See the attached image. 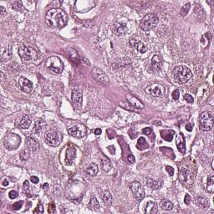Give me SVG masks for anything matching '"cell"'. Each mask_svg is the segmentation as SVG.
I'll list each match as a JSON object with an SVG mask.
<instances>
[{"mask_svg":"<svg viewBox=\"0 0 214 214\" xmlns=\"http://www.w3.org/2000/svg\"><path fill=\"white\" fill-rule=\"evenodd\" d=\"M179 96H180V94H179V90H175L173 92V100H178V99H179Z\"/></svg>","mask_w":214,"mask_h":214,"instance_id":"obj_42","label":"cell"},{"mask_svg":"<svg viewBox=\"0 0 214 214\" xmlns=\"http://www.w3.org/2000/svg\"><path fill=\"white\" fill-rule=\"evenodd\" d=\"M157 23H158V18H157V14L152 13H148L142 18L141 24H140V27L144 31H148L156 27Z\"/></svg>","mask_w":214,"mask_h":214,"instance_id":"obj_3","label":"cell"},{"mask_svg":"<svg viewBox=\"0 0 214 214\" xmlns=\"http://www.w3.org/2000/svg\"><path fill=\"white\" fill-rule=\"evenodd\" d=\"M30 124H31V120H30L29 117L28 115H23V117L21 119L20 123H19V127L22 128V129H28Z\"/></svg>","mask_w":214,"mask_h":214,"instance_id":"obj_26","label":"cell"},{"mask_svg":"<svg viewBox=\"0 0 214 214\" xmlns=\"http://www.w3.org/2000/svg\"><path fill=\"white\" fill-rule=\"evenodd\" d=\"M130 45L131 47L135 48L136 50H138V52L141 53V54H144L146 53L148 50V47H147V45L146 43L141 40V39H131L130 40Z\"/></svg>","mask_w":214,"mask_h":214,"instance_id":"obj_14","label":"cell"},{"mask_svg":"<svg viewBox=\"0 0 214 214\" xmlns=\"http://www.w3.org/2000/svg\"><path fill=\"white\" fill-rule=\"evenodd\" d=\"M166 170L167 171V173H169V175L171 176V177H173V175H174V168L172 167H170V166H167L166 167Z\"/></svg>","mask_w":214,"mask_h":214,"instance_id":"obj_43","label":"cell"},{"mask_svg":"<svg viewBox=\"0 0 214 214\" xmlns=\"http://www.w3.org/2000/svg\"><path fill=\"white\" fill-rule=\"evenodd\" d=\"M207 190L209 193H213L214 192V177L209 176L207 182Z\"/></svg>","mask_w":214,"mask_h":214,"instance_id":"obj_30","label":"cell"},{"mask_svg":"<svg viewBox=\"0 0 214 214\" xmlns=\"http://www.w3.org/2000/svg\"><path fill=\"white\" fill-rule=\"evenodd\" d=\"M45 141L46 143L50 146H53V147H55V146H58L60 144L61 141H62V136L60 132L58 131H50L48 133L45 134Z\"/></svg>","mask_w":214,"mask_h":214,"instance_id":"obj_9","label":"cell"},{"mask_svg":"<svg viewBox=\"0 0 214 214\" xmlns=\"http://www.w3.org/2000/svg\"><path fill=\"white\" fill-rule=\"evenodd\" d=\"M82 92L79 90H74L72 91V95H71V98L73 102H75V104L80 105L82 104Z\"/></svg>","mask_w":214,"mask_h":214,"instance_id":"obj_22","label":"cell"},{"mask_svg":"<svg viewBox=\"0 0 214 214\" xmlns=\"http://www.w3.org/2000/svg\"><path fill=\"white\" fill-rule=\"evenodd\" d=\"M184 202H185V203L187 204V205H189L191 202V197L188 195V194H187L185 196V198H184Z\"/></svg>","mask_w":214,"mask_h":214,"instance_id":"obj_49","label":"cell"},{"mask_svg":"<svg viewBox=\"0 0 214 214\" xmlns=\"http://www.w3.org/2000/svg\"><path fill=\"white\" fill-rule=\"evenodd\" d=\"M161 207L165 211H170L173 208V204L168 200H163L161 202Z\"/></svg>","mask_w":214,"mask_h":214,"instance_id":"obj_32","label":"cell"},{"mask_svg":"<svg viewBox=\"0 0 214 214\" xmlns=\"http://www.w3.org/2000/svg\"><path fill=\"white\" fill-rule=\"evenodd\" d=\"M135 157H134L133 155L130 154L129 156H128L127 157V162L130 163V164H132V163H134L135 162Z\"/></svg>","mask_w":214,"mask_h":214,"instance_id":"obj_46","label":"cell"},{"mask_svg":"<svg viewBox=\"0 0 214 214\" xmlns=\"http://www.w3.org/2000/svg\"><path fill=\"white\" fill-rule=\"evenodd\" d=\"M27 147L29 151L32 152H38V150L39 149V142L33 137H29L26 141Z\"/></svg>","mask_w":214,"mask_h":214,"instance_id":"obj_18","label":"cell"},{"mask_svg":"<svg viewBox=\"0 0 214 214\" xmlns=\"http://www.w3.org/2000/svg\"><path fill=\"white\" fill-rule=\"evenodd\" d=\"M24 190H29V181H25L24 182Z\"/></svg>","mask_w":214,"mask_h":214,"instance_id":"obj_50","label":"cell"},{"mask_svg":"<svg viewBox=\"0 0 214 214\" xmlns=\"http://www.w3.org/2000/svg\"><path fill=\"white\" fill-rule=\"evenodd\" d=\"M102 198H103V201H104L105 204L107 205V206H110V205L112 204L113 197L109 191H105V192H104V193L102 195Z\"/></svg>","mask_w":214,"mask_h":214,"instance_id":"obj_29","label":"cell"},{"mask_svg":"<svg viewBox=\"0 0 214 214\" xmlns=\"http://www.w3.org/2000/svg\"><path fill=\"white\" fill-rule=\"evenodd\" d=\"M176 145H177V147H178V151H179L181 153H185L186 145L185 140H184V136H183L182 133H180L178 136H177Z\"/></svg>","mask_w":214,"mask_h":214,"instance_id":"obj_19","label":"cell"},{"mask_svg":"<svg viewBox=\"0 0 214 214\" xmlns=\"http://www.w3.org/2000/svg\"><path fill=\"white\" fill-rule=\"evenodd\" d=\"M110 167H111V165H110V160L108 159L106 157L102 156V159H101L102 170H103L104 172H105V173H107V172H109V171L110 170Z\"/></svg>","mask_w":214,"mask_h":214,"instance_id":"obj_27","label":"cell"},{"mask_svg":"<svg viewBox=\"0 0 214 214\" xmlns=\"http://www.w3.org/2000/svg\"><path fill=\"white\" fill-rule=\"evenodd\" d=\"M21 7H22V3H21V2H14V3H13V8H14V9L19 10L21 8Z\"/></svg>","mask_w":214,"mask_h":214,"instance_id":"obj_44","label":"cell"},{"mask_svg":"<svg viewBox=\"0 0 214 214\" xmlns=\"http://www.w3.org/2000/svg\"><path fill=\"white\" fill-rule=\"evenodd\" d=\"M100 133H101V130L100 128H97V129L95 130V135H100Z\"/></svg>","mask_w":214,"mask_h":214,"instance_id":"obj_52","label":"cell"},{"mask_svg":"<svg viewBox=\"0 0 214 214\" xmlns=\"http://www.w3.org/2000/svg\"><path fill=\"white\" fill-rule=\"evenodd\" d=\"M146 184L147 187H149L152 189H159L162 187V182H157V181L154 180V179H152V178H147L146 179Z\"/></svg>","mask_w":214,"mask_h":214,"instance_id":"obj_23","label":"cell"},{"mask_svg":"<svg viewBox=\"0 0 214 214\" xmlns=\"http://www.w3.org/2000/svg\"><path fill=\"white\" fill-rule=\"evenodd\" d=\"M162 63H163V60H162V58L160 55H154L152 60V69L156 71H159V70L162 69Z\"/></svg>","mask_w":214,"mask_h":214,"instance_id":"obj_21","label":"cell"},{"mask_svg":"<svg viewBox=\"0 0 214 214\" xmlns=\"http://www.w3.org/2000/svg\"><path fill=\"white\" fill-rule=\"evenodd\" d=\"M190 3H186L185 5L183 6L182 7V8L181 9V14L182 15H186L187 13H188V11H189V9H190Z\"/></svg>","mask_w":214,"mask_h":214,"instance_id":"obj_37","label":"cell"},{"mask_svg":"<svg viewBox=\"0 0 214 214\" xmlns=\"http://www.w3.org/2000/svg\"><path fill=\"white\" fill-rule=\"evenodd\" d=\"M126 99H127L128 101L131 103L132 106L136 107V108H141V109L144 108L143 104L141 103V100H139V99H137L133 95L127 94L126 95Z\"/></svg>","mask_w":214,"mask_h":214,"instance_id":"obj_20","label":"cell"},{"mask_svg":"<svg viewBox=\"0 0 214 214\" xmlns=\"http://www.w3.org/2000/svg\"><path fill=\"white\" fill-rule=\"evenodd\" d=\"M186 129H187V131H192V125H191L190 123H188V124L186 125Z\"/></svg>","mask_w":214,"mask_h":214,"instance_id":"obj_51","label":"cell"},{"mask_svg":"<svg viewBox=\"0 0 214 214\" xmlns=\"http://www.w3.org/2000/svg\"><path fill=\"white\" fill-rule=\"evenodd\" d=\"M46 67L55 74H60L64 69L62 60L57 56H51L46 60Z\"/></svg>","mask_w":214,"mask_h":214,"instance_id":"obj_6","label":"cell"},{"mask_svg":"<svg viewBox=\"0 0 214 214\" xmlns=\"http://www.w3.org/2000/svg\"><path fill=\"white\" fill-rule=\"evenodd\" d=\"M131 189L133 192L134 196L136 197V198L139 202L143 200L145 197V191H144L142 186L141 185V183L138 182H133L131 184Z\"/></svg>","mask_w":214,"mask_h":214,"instance_id":"obj_12","label":"cell"},{"mask_svg":"<svg viewBox=\"0 0 214 214\" xmlns=\"http://www.w3.org/2000/svg\"><path fill=\"white\" fill-rule=\"evenodd\" d=\"M0 11H1V13L2 14H4L5 13V9L3 8V6H0Z\"/></svg>","mask_w":214,"mask_h":214,"instance_id":"obj_54","label":"cell"},{"mask_svg":"<svg viewBox=\"0 0 214 214\" xmlns=\"http://www.w3.org/2000/svg\"><path fill=\"white\" fill-rule=\"evenodd\" d=\"M92 74H93V76L94 78L97 81H99L100 83L103 84V85H109L110 83V80L108 78V76L105 75L104 71H102L101 70H100L99 68H95L92 69Z\"/></svg>","mask_w":214,"mask_h":214,"instance_id":"obj_13","label":"cell"},{"mask_svg":"<svg viewBox=\"0 0 214 214\" xmlns=\"http://www.w3.org/2000/svg\"><path fill=\"white\" fill-rule=\"evenodd\" d=\"M69 55H70V57H71V60H72L73 62L78 64V63H80V60L79 54L77 53V51H76L75 50L71 49V50H69Z\"/></svg>","mask_w":214,"mask_h":214,"instance_id":"obj_31","label":"cell"},{"mask_svg":"<svg viewBox=\"0 0 214 214\" xmlns=\"http://www.w3.org/2000/svg\"><path fill=\"white\" fill-rule=\"evenodd\" d=\"M18 192H16V191H11V192H9V193H8V197H9V198L10 199H15L16 197H18Z\"/></svg>","mask_w":214,"mask_h":214,"instance_id":"obj_41","label":"cell"},{"mask_svg":"<svg viewBox=\"0 0 214 214\" xmlns=\"http://www.w3.org/2000/svg\"><path fill=\"white\" fill-rule=\"evenodd\" d=\"M48 211H49V213H54V212H55V205L54 203H50V205H49V209H48Z\"/></svg>","mask_w":214,"mask_h":214,"instance_id":"obj_45","label":"cell"},{"mask_svg":"<svg viewBox=\"0 0 214 214\" xmlns=\"http://www.w3.org/2000/svg\"><path fill=\"white\" fill-rule=\"evenodd\" d=\"M30 181H31L34 184H37V183H39V178H37V177H35V176H32L31 178H30Z\"/></svg>","mask_w":214,"mask_h":214,"instance_id":"obj_48","label":"cell"},{"mask_svg":"<svg viewBox=\"0 0 214 214\" xmlns=\"http://www.w3.org/2000/svg\"><path fill=\"white\" fill-rule=\"evenodd\" d=\"M161 136L165 141H173V136H174V131L172 130H162L161 131Z\"/></svg>","mask_w":214,"mask_h":214,"instance_id":"obj_24","label":"cell"},{"mask_svg":"<svg viewBox=\"0 0 214 214\" xmlns=\"http://www.w3.org/2000/svg\"><path fill=\"white\" fill-rule=\"evenodd\" d=\"M213 116L207 111L202 113L199 119V127L203 131H208L213 127Z\"/></svg>","mask_w":214,"mask_h":214,"instance_id":"obj_5","label":"cell"},{"mask_svg":"<svg viewBox=\"0 0 214 214\" xmlns=\"http://www.w3.org/2000/svg\"><path fill=\"white\" fill-rule=\"evenodd\" d=\"M136 146H137V148H138L139 150H141V151H142L144 149H146L148 147V144L146 142V139L143 138V137H141V138L138 140V142H137Z\"/></svg>","mask_w":214,"mask_h":214,"instance_id":"obj_33","label":"cell"},{"mask_svg":"<svg viewBox=\"0 0 214 214\" xmlns=\"http://www.w3.org/2000/svg\"><path fill=\"white\" fill-rule=\"evenodd\" d=\"M128 20L126 18H119L114 23V26H113V32L116 36H120V35H124L127 33L128 31Z\"/></svg>","mask_w":214,"mask_h":214,"instance_id":"obj_7","label":"cell"},{"mask_svg":"<svg viewBox=\"0 0 214 214\" xmlns=\"http://www.w3.org/2000/svg\"><path fill=\"white\" fill-rule=\"evenodd\" d=\"M197 203L198 204V206L202 207V208H206L209 206L208 200L205 197H198L197 199Z\"/></svg>","mask_w":214,"mask_h":214,"instance_id":"obj_34","label":"cell"},{"mask_svg":"<svg viewBox=\"0 0 214 214\" xmlns=\"http://www.w3.org/2000/svg\"><path fill=\"white\" fill-rule=\"evenodd\" d=\"M43 212H44L43 205H42L41 202H39V203H38V206L36 207V208L34 209V213H43Z\"/></svg>","mask_w":214,"mask_h":214,"instance_id":"obj_39","label":"cell"},{"mask_svg":"<svg viewBox=\"0 0 214 214\" xmlns=\"http://www.w3.org/2000/svg\"><path fill=\"white\" fill-rule=\"evenodd\" d=\"M23 204H24V202L23 201L17 202H15V203H13V205H12V208H13V210H15V211H18V210H19V209L22 207Z\"/></svg>","mask_w":214,"mask_h":214,"instance_id":"obj_38","label":"cell"},{"mask_svg":"<svg viewBox=\"0 0 214 214\" xmlns=\"http://www.w3.org/2000/svg\"><path fill=\"white\" fill-rule=\"evenodd\" d=\"M157 212V203L155 201H148L145 205L144 212L146 214H153Z\"/></svg>","mask_w":214,"mask_h":214,"instance_id":"obj_17","label":"cell"},{"mask_svg":"<svg viewBox=\"0 0 214 214\" xmlns=\"http://www.w3.org/2000/svg\"><path fill=\"white\" fill-rule=\"evenodd\" d=\"M18 55L24 61H31L37 59L38 54L34 48L27 45H21L18 49Z\"/></svg>","mask_w":214,"mask_h":214,"instance_id":"obj_4","label":"cell"},{"mask_svg":"<svg viewBox=\"0 0 214 214\" xmlns=\"http://www.w3.org/2000/svg\"><path fill=\"white\" fill-rule=\"evenodd\" d=\"M146 94L150 95L154 97H162L165 93V87L161 84L153 83L149 85L145 89Z\"/></svg>","mask_w":214,"mask_h":214,"instance_id":"obj_8","label":"cell"},{"mask_svg":"<svg viewBox=\"0 0 214 214\" xmlns=\"http://www.w3.org/2000/svg\"><path fill=\"white\" fill-rule=\"evenodd\" d=\"M68 132L71 136L76 138H82L87 133V129L83 124H76L68 129Z\"/></svg>","mask_w":214,"mask_h":214,"instance_id":"obj_10","label":"cell"},{"mask_svg":"<svg viewBox=\"0 0 214 214\" xmlns=\"http://www.w3.org/2000/svg\"><path fill=\"white\" fill-rule=\"evenodd\" d=\"M98 171H99V169H98L97 165L95 164V163H91L89 167H87L86 173L90 177H95L98 173Z\"/></svg>","mask_w":214,"mask_h":214,"instance_id":"obj_28","label":"cell"},{"mask_svg":"<svg viewBox=\"0 0 214 214\" xmlns=\"http://www.w3.org/2000/svg\"><path fill=\"white\" fill-rule=\"evenodd\" d=\"M2 184H3V186H4V187H7V186L8 185V182L7 180H4V181H3Z\"/></svg>","mask_w":214,"mask_h":214,"instance_id":"obj_55","label":"cell"},{"mask_svg":"<svg viewBox=\"0 0 214 214\" xmlns=\"http://www.w3.org/2000/svg\"><path fill=\"white\" fill-rule=\"evenodd\" d=\"M76 157V150L75 147H69L66 153V165H71Z\"/></svg>","mask_w":214,"mask_h":214,"instance_id":"obj_16","label":"cell"},{"mask_svg":"<svg viewBox=\"0 0 214 214\" xmlns=\"http://www.w3.org/2000/svg\"><path fill=\"white\" fill-rule=\"evenodd\" d=\"M45 125V121H43V120H38V121L35 123V127H34V132H36V133H38V132H39V131H41L42 128H44Z\"/></svg>","mask_w":214,"mask_h":214,"instance_id":"obj_35","label":"cell"},{"mask_svg":"<svg viewBox=\"0 0 214 214\" xmlns=\"http://www.w3.org/2000/svg\"><path fill=\"white\" fill-rule=\"evenodd\" d=\"M48 188H49V184L48 183H45L44 185H43V189L45 191L48 190Z\"/></svg>","mask_w":214,"mask_h":214,"instance_id":"obj_53","label":"cell"},{"mask_svg":"<svg viewBox=\"0 0 214 214\" xmlns=\"http://www.w3.org/2000/svg\"><path fill=\"white\" fill-rule=\"evenodd\" d=\"M142 132H143V134H145V135H149V134L152 133V129L150 127L144 128L143 130H142Z\"/></svg>","mask_w":214,"mask_h":214,"instance_id":"obj_47","label":"cell"},{"mask_svg":"<svg viewBox=\"0 0 214 214\" xmlns=\"http://www.w3.org/2000/svg\"><path fill=\"white\" fill-rule=\"evenodd\" d=\"M45 21L51 28H62L67 24L68 17L67 14L60 8H51L46 13Z\"/></svg>","mask_w":214,"mask_h":214,"instance_id":"obj_1","label":"cell"},{"mask_svg":"<svg viewBox=\"0 0 214 214\" xmlns=\"http://www.w3.org/2000/svg\"><path fill=\"white\" fill-rule=\"evenodd\" d=\"M18 85H19V88L25 93H29L34 88V85H33V83L31 81L29 80L27 78H24V77H20L19 78V80H18Z\"/></svg>","mask_w":214,"mask_h":214,"instance_id":"obj_15","label":"cell"},{"mask_svg":"<svg viewBox=\"0 0 214 214\" xmlns=\"http://www.w3.org/2000/svg\"><path fill=\"white\" fill-rule=\"evenodd\" d=\"M184 99H185V100H187L188 103H193V101H194L193 97L192 96V95L189 94L184 95Z\"/></svg>","mask_w":214,"mask_h":214,"instance_id":"obj_40","label":"cell"},{"mask_svg":"<svg viewBox=\"0 0 214 214\" xmlns=\"http://www.w3.org/2000/svg\"><path fill=\"white\" fill-rule=\"evenodd\" d=\"M88 207L92 211H98L100 208V203L95 197H92L90 201L88 203Z\"/></svg>","mask_w":214,"mask_h":214,"instance_id":"obj_25","label":"cell"},{"mask_svg":"<svg viewBox=\"0 0 214 214\" xmlns=\"http://www.w3.org/2000/svg\"><path fill=\"white\" fill-rule=\"evenodd\" d=\"M192 74L190 69L184 66H178L173 70V78L177 83L183 85L190 80Z\"/></svg>","mask_w":214,"mask_h":214,"instance_id":"obj_2","label":"cell"},{"mask_svg":"<svg viewBox=\"0 0 214 214\" xmlns=\"http://www.w3.org/2000/svg\"><path fill=\"white\" fill-rule=\"evenodd\" d=\"M30 154H29V149H25L23 152L20 153V159L23 162H25L27 160L29 159Z\"/></svg>","mask_w":214,"mask_h":214,"instance_id":"obj_36","label":"cell"},{"mask_svg":"<svg viewBox=\"0 0 214 214\" xmlns=\"http://www.w3.org/2000/svg\"><path fill=\"white\" fill-rule=\"evenodd\" d=\"M179 180L186 185H192L194 182V177L192 173H190L185 167L181 168L179 171Z\"/></svg>","mask_w":214,"mask_h":214,"instance_id":"obj_11","label":"cell"}]
</instances>
